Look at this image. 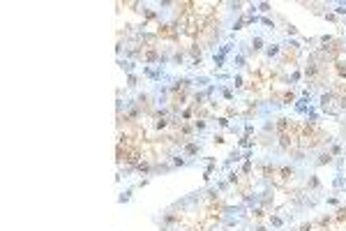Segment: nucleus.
Listing matches in <instances>:
<instances>
[{"mask_svg": "<svg viewBox=\"0 0 346 231\" xmlns=\"http://www.w3.org/2000/svg\"><path fill=\"white\" fill-rule=\"evenodd\" d=\"M261 46H263V39H258V37H256V39H254V49H256V51H258V49H261Z\"/></svg>", "mask_w": 346, "mask_h": 231, "instance_id": "5", "label": "nucleus"}, {"mask_svg": "<svg viewBox=\"0 0 346 231\" xmlns=\"http://www.w3.org/2000/svg\"><path fill=\"white\" fill-rule=\"evenodd\" d=\"M337 14H346V7H344V5H339V7H337Z\"/></svg>", "mask_w": 346, "mask_h": 231, "instance_id": "7", "label": "nucleus"}, {"mask_svg": "<svg viewBox=\"0 0 346 231\" xmlns=\"http://www.w3.org/2000/svg\"><path fill=\"white\" fill-rule=\"evenodd\" d=\"M277 53H279V46H277V44H272V46L268 49V56L272 58V56H277Z\"/></svg>", "mask_w": 346, "mask_h": 231, "instance_id": "3", "label": "nucleus"}, {"mask_svg": "<svg viewBox=\"0 0 346 231\" xmlns=\"http://www.w3.org/2000/svg\"><path fill=\"white\" fill-rule=\"evenodd\" d=\"M185 153H187V155H196V153H198V146H196V143H189L187 148H185Z\"/></svg>", "mask_w": 346, "mask_h": 231, "instance_id": "1", "label": "nucleus"}, {"mask_svg": "<svg viewBox=\"0 0 346 231\" xmlns=\"http://www.w3.org/2000/svg\"><path fill=\"white\" fill-rule=\"evenodd\" d=\"M293 99H295L293 93H286V95H284V104H293Z\"/></svg>", "mask_w": 346, "mask_h": 231, "instance_id": "4", "label": "nucleus"}, {"mask_svg": "<svg viewBox=\"0 0 346 231\" xmlns=\"http://www.w3.org/2000/svg\"><path fill=\"white\" fill-rule=\"evenodd\" d=\"M328 162H332V155L328 153V155H321L318 157V164H328Z\"/></svg>", "mask_w": 346, "mask_h": 231, "instance_id": "2", "label": "nucleus"}, {"mask_svg": "<svg viewBox=\"0 0 346 231\" xmlns=\"http://www.w3.org/2000/svg\"><path fill=\"white\" fill-rule=\"evenodd\" d=\"M196 130H205V120H196Z\"/></svg>", "mask_w": 346, "mask_h": 231, "instance_id": "6", "label": "nucleus"}]
</instances>
